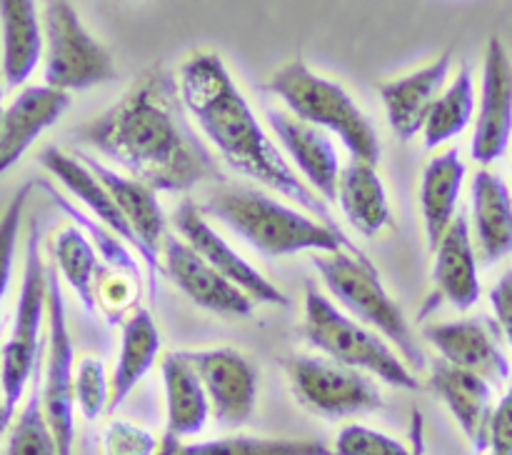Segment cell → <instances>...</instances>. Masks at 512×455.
<instances>
[{
    "mask_svg": "<svg viewBox=\"0 0 512 455\" xmlns=\"http://www.w3.org/2000/svg\"><path fill=\"white\" fill-rule=\"evenodd\" d=\"M75 140L163 193H185L223 178L213 153L195 133L178 78L163 65L138 75L110 108L75 130Z\"/></svg>",
    "mask_w": 512,
    "mask_h": 455,
    "instance_id": "6da1fadb",
    "label": "cell"
},
{
    "mask_svg": "<svg viewBox=\"0 0 512 455\" xmlns=\"http://www.w3.org/2000/svg\"><path fill=\"white\" fill-rule=\"evenodd\" d=\"M178 88L193 123L230 168L278 190L303 210L318 215L323 223L335 225L328 203L298 178L293 165L260 128L253 108L230 78L220 55L210 50L190 53L178 70Z\"/></svg>",
    "mask_w": 512,
    "mask_h": 455,
    "instance_id": "7a4b0ae2",
    "label": "cell"
},
{
    "mask_svg": "<svg viewBox=\"0 0 512 455\" xmlns=\"http://www.w3.org/2000/svg\"><path fill=\"white\" fill-rule=\"evenodd\" d=\"M200 208L208 218H218L250 248L268 258H288L305 250H358L338 225H328L313 215L288 208L263 190L215 188Z\"/></svg>",
    "mask_w": 512,
    "mask_h": 455,
    "instance_id": "3957f363",
    "label": "cell"
},
{
    "mask_svg": "<svg viewBox=\"0 0 512 455\" xmlns=\"http://www.w3.org/2000/svg\"><path fill=\"white\" fill-rule=\"evenodd\" d=\"M265 88L283 100L295 118L338 135L348 148L350 160L378 165V130L343 85L318 75L303 60H290L270 75Z\"/></svg>",
    "mask_w": 512,
    "mask_h": 455,
    "instance_id": "277c9868",
    "label": "cell"
},
{
    "mask_svg": "<svg viewBox=\"0 0 512 455\" xmlns=\"http://www.w3.org/2000/svg\"><path fill=\"white\" fill-rule=\"evenodd\" d=\"M313 265L325 288L333 293V298H338L350 318L383 335L395 350H400V358L410 370L425 368V355L418 348L403 308L390 298L380 283L375 265L360 250L315 253Z\"/></svg>",
    "mask_w": 512,
    "mask_h": 455,
    "instance_id": "5b68a950",
    "label": "cell"
},
{
    "mask_svg": "<svg viewBox=\"0 0 512 455\" xmlns=\"http://www.w3.org/2000/svg\"><path fill=\"white\" fill-rule=\"evenodd\" d=\"M303 338L345 368L375 375L393 388L418 390V378L395 353L393 345L385 343L383 335L335 308L313 283L305 285Z\"/></svg>",
    "mask_w": 512,
    "mask_h": 455,
    "instance_id": "8992f818",
    "label": "cell"
},
{
    "mask_svg": "<svg viewBox=\"0 0 512 455\" xmlns=\"http://www.w3.org/2000/svg\"><path fill=\"white\" fill-rule=\"evenodd\" d=\"M48 313V268L40 255V228L30 223L25 243L23 280L10 338L0 350V433L13 420L15 408L40 363V325Z\"/></svg>",
    "mask_w": 512,
    "mask_h": 455,
    "instance_id": "52a82bcc",
    "label": "cell"
},
{
    "mask_svg": "<svg viewBox=\"0 0 512 455\" xmlns=\"http://www.w3.org/2000/svg\"><path fill=\"white\" fill-rule=\"evenodd\" d=\"M45 85L55 90H88L115 78L113 55L88 33L78 10L53 0L43 13Z\"/></svg>",
    "mask_w": 512,
    "mask_h": 455,
    "instance_id": "ba28073f",
    "label": "cell"
},
{
    "mask_svg": "<svg viewBox=\"0 0 512 455\" xmlns=\"http://www.w3.org/2000/svg\"><path fill=\"white\" fill-rule=\"evenodd\" d=\"M283 365L298 403L320 418H353L383 405L378 383L360 370L313 355H293Z\"/></svg>",
    "mask_w": 512,
    "mask_h": 455,
    "instance_id": "9c48e42d",
    "label": "cell"
},
{
    "mask_svg": "<svg viewBox=\"0 0 512 455\" xmlns=\"http://www.w3.org/2000/svg\"><path fill=\"white\" fill-rule=\"evenodd\" d=\"M75 350L58 268H48V353L40 395L58 455H75Z\"/></svg>",
    "mask_w": 512,
    "mask_h": 455,
    "instance_id": "30bf717a",
    "label": "cell"
},
{
    "mask_svg": "<svg viewBox=\"0 0 512 455\" xmlns=\"http://www.w3.org/2000/svg\"><path fill=\"white\" fill-rule=\"evenodd\" d=\"M173 225L180 233V240L188 243L200 258L208 265H213L223 278H228L230 283L238 285L245 295H248L253 303H268V305H290V298L278 288V285L270 283L265 275H260L243 255H238V250L230 248L225 243L223 235L208 223V215L203 213L200 203L195 200H183L178 203L173 213Z\"/></svg>",
    "mask_w": 512,
    "mask_h": 455,
    "instance_id": "8fae6325",
    "label": "cell"
},
{
    "mask_svg": "<svg viewBox=\"0 0 512 455\" xmlns=\"http://www.w3.org/2000/svg\"><path fill=\"white\" fill-rule=\"evenodd\" d=\"M198 373L210 400V413L220 425L238 428L253 418L258 400V370L233 348L183 350Z\"/></svg>",
    "mask_w": 512,
    "mask_h": 455,
    "instance_id": "7c38bea8",
    "label": "cell"
},
{
    "mask_svg": "<svg viewBox=\"0 0 512 455\" xmlns=\"http://www.w3.org/2000/svg\"><path fill=\"white\" fill-rule=\"evenodd\" d=\"M78 158L93 170L95 178L108 188V193L113 195V200L118 203L120 213L128 220L130 230L138 238L140 248H143V265L145 273H148V290L153 295V300L158 298V273H160V258L163 253V243L168 238V220H165L163 208L158 203V195L153 188H148L140 180L130 178V175L115 173V170L105 168L103 163H98L90 155L78 153Z\"/></svg>",
    "mask_w": 512,
    "mask_h": 455,
    "instance_id": "4fadbf2b",
    "label": "cell"
},
{
    "mask_svg": "<svg viewBox=\"0 0 512 455\" xmlns=\"http://www.w3.org/2000/svg\"><path fill=\"white\" fill-rule=\"evenodd\" d=\"M512 138V60L498 38H490L483 63L478 120H475L470 155L488 168L508 153Z\"/></svg>",
    "mask_w": 512,
    "mask_h": 455,
    "instance_id": "5bb4252c",
    "label": "cell"
},
{
    "mask_svg": "<svg viewBox=\"0 0 512 455\" xmlns=\"http://www.w3.org/2000/svg\"><path fill=\"white\" fill-rule=\"evenodd\" d=\"M163 270L168 278L183 290L195 305L230 318H250L253 300L218 273L213 265L205 263L188 243L178 238H165L163 243Z\"/></svg>",
    "mask_w": 512,
    "mask_h": 455,
    "instance_id": "9a60e30c",
    "label": "cell"
},
{
    "mask_svg": "<svg viewBox=\"0 0 512 455\" xmlns=\"http://www.w3.org/2000/svg\"><path fill=\"white\" fill-rule=\"evenodd\" d=\"M423 335L438 350L440 360L455 368L470 370L490 385H503L510 378V363L490 320L473 318L433 323L423 330Z\"/></svg>",
    "mask_w": 512,
    "mask_h": 455,
    "instance_id": "2e32d148",
    "label": "cell"
},
{
    "mask_svg": "<svg viewBox=\"0 0 512 455\" xmlns=\"http://www.w3.org/2000/svg\"><path fill=\"white\" fill-rule=\"evenodd\" d=\"M268 123L278 135L290 163L308 180V188L318 193L325 203L338 200V180L343 170H340L338 150L325 130L275 108L268 110Z\"/></svg>",
    "mask_w": 512,
    "mask_h": 455,
    "instance_id": "e0dca14e",
    "label": "cell"
},
{
    "mask_svg": "<svg viewBox=\"0 0 512 455\" xmlns=\"http://www.w3.org/2000/svg\"><path fill=\"white\" fill-rule=\"evenodd\" d=\"M450 63H453V53L445 50L440 58L423 65L420 70L378 85L385 113H388V123L400 140L408 143L415 135L423 133L425 120H428L435 100L445 90Z\"/></svg>",
    "mask_w": 512,
    "mask_h": 455,
    "instance_id": "ac0fdd59",
    "label": "cell"
},
{
    "mask_svg": "<svg viewBox=\"0 0 512 455\" xmlns=\"http://www.w3.org/2000/svg\"><path fill=\"white\" fill-rule=\"evenodd\" d=\"M68 108L70 93L63 90L48 85H30L20 90L5 108L0 123V175L13 168L40 133L58 123Z\"/></svg>",
    "mask_w": 512,
    "mask_h": 455,
    "instance_id": "d6986e66",
    "label": "cell"
},
{
    "mask_svg": "<svg viewBox=\"0 0 512 455\" xmlns=\"http://www.w3.org/2000/svg\"><path fill=\"white\" fill-rule=\"evenodd\" d=\"M430 388L448 405L455 423L470 440L475 453L488 450L490 420H493V385L470 370L435 360L430 370Z\"/></svg>",
    "mask_w": 512,
    "mask_h": 455,
    "instance_id": "ffe728a7",
    "label": "cell"
},
{
    "mask_svg": "<svg viewBox=\"0 0 512 455\" xmlns=\"http://www.w3.org/2000/svg\"><path fill=\"white\" fill-rule=\"evenodd\" d=\"M160 373H163L165 385V435L158 453H165L205 428L210 400L183 350L165 355Z\"/></svg>",
    "mask_w": 512,
    "mask_h": 455,
    "instance_id": "44dd1931",
    "label": "cell"
},
{
    "mask_svg": "<svg viewBox=\"0 0 512 455\" xmlns=\"http://www.w3.org/2000/svg\"><path fill=\"white\" fill-rule=\"evenodd\" d=\"M38 163L43 165L45 170H50V173L68 188V193H73L75 198L93 213V218L98 220V223H103L105 228L113 230V233L118 235L120 240H125V243L140 255V260H143V248H140L138 238H135V233L130 230L128 220L120 213L118 203H115L113 195L108 193V188L95 178L93 170H90L83 160L75 158V155L63 153V150L55 148V145H50V148L40 150Z\"/></svg>",
    "mask_w": 512,
    "mask_h": 455,
    "instance_id": "7402d4cb",
    "label": "cell"
},
{
    "mask_svg": "<svg viewBox=\"0 0 512 455\" xmlns=\"http://www.w3.org/2000/svg\"><path fill=\"white\" fill-rule=\"evenodd\" d=\"M433 255V283L438 293L458 310L473 308L480 298L478 258L470 240L468 218L463 213H458Z\"/></svg>",
    "mask_w": 512,
    "mask_h": 455,
    "instance_id": "603a6c76",
    "label": "cell"
},
{
    "mask_svg": "<svg viewBox=\"0 0 512 455\" xmlns=\"http://www.w3.org/2000/svg\"><path fill=\"white\" fill-rule=\"evenodd\" d=\"M463 183L465 163L455 148L435 155L425 165L423 180H420V210H423L430 253H435L443 235L448 233L453 220L458 218V200Z\"/></svg>",
    "mask_w": 512,
    "mask_h": 455,
    "instance_id": "cb8c5ba5",
    "label": "cell"
},
{
    "mask_svg": "<svg viewBox=\"0 0 512 455\" xmlns=\"http://www.w3.org/2000/svg\"><path fill=\"white\" fill-rule=\"evenodd\" d=\"M473 225L485 265L512 255V195L505 180L488 168L473 178Z\"/></svg>",
    "mask_w": 512,
    "mask_h": 455,
    "instance_id": "d4e9b609",
    "label": "cell"
},
{
    "mask_svg": "<svg viewBox=\"0 0 512 455\" xmlns=\"http://www.w3.org/2000/svg\"><path fill=\"white\" fill-rule=\"evenodd\" d=\"M0 30H3V80L18 88L33 75L45 53L43 25L30 0H0Z\"/></svg>",
    "mask_w": 512,
    "mask_h": 455,
    "instance_id": "484cf974",
    "label": "cell"
},
{
    "mask_svg": "<svg viewBox=\"0 0 512 455\" xmlns=\"http://www.w3.org/2000/svg\"><path fill=\"white\" fill-rule=\"evenodd\" d=\"M160 350V333L148 308L138 305L123 320L120 353L110 378V410H118L128 400L135 385L145 378Z\"/></svg>",
    "mask_w": 512,
    "mask_h": 455,
    "instance_id": "4316f807",
    "label": "cell"
},
{
    "mask_svg": "<svg viewBox=\"0 0 512 455\" xmlns=\"http://www.w3.org/2000/svg\"><path fill=\"white\" fill-rule=\"evenodd\" d=\"M338 203L348 223L365 238L393 225L388 193L375 165L350 160L338 180Z\"/></svg>",
    "mask_w": 512,
    "mask_h": 455,
    "instance_id": "83f0119b",
    "label": "cell"
},
{
    "mask_svg": "<svg viewBox=\"0 0 512 455\" xmlns=\"http://www.w3.org/2000/svg\"><path fill=\"white\" fill-rule=\"evenodd\" d=\"M55 268L63 273L70 288L90 315L98 310V253L78 225H68L53 240Z\"/></svg>",
    "mask_w": 512,
    "mask_h": 455,
    "instance_id": "f1b7e54d",
    "label": "cell"
},
{
    "mask_svg": "<svg viewBox=\"0 0 512 455\" xmlns=\"http://www.w3.org/2000/svg\"><path fill=\"white\" fill-rule=\"evenodd\" d=\"M158 455H335L328 443L313 438H260V435H228V438L180 443Z\"/></svg>",
    "mask_w": 512,
    "mask_h": 455,
    "instance_id": "f546056e",
    "label": "cell"
},
{
    "mask_svg": "<svg viewBox=\"0 0 512 455\" xmlns=\"http://www.w3.org/2000/svg\"><path fill=\"white\" fill-rule=\"evenodd\" d=\"M475 113V85H473V70L468 65L458 70L453 83L440 93L435 100L433 110H430L428 120H425L423 138L425 148H440L448 140L458 138L468 123L473 120Z\"/></svg>",
    "mask_w": 512,
    "mask_h": 455,
    "instance_id": "4dcf8cb0",
    "label": "cell"
},
{
    "mask_svg": "<svg viewBox=\"0 0 512 455\" xmlns=\"http://www.w3.org/2000/svg\"><path fill=\"white\" fill-rule=\"evenodd\" d=\"M35 185H38V188H43L45 195H48V198L53 200V203L58 205L65 215H70V218H73V223L78 225L85 235H88V240L93 243L95 253L105 260V265L110 268V273L128 275L130 280L140 283V263H138V258L133 255V248H130L125 240H120L113 230H108L103 223H98L93 215L83 213V210L75 208L73 203H68V200H65L63 195L53 188V185L43 183V180H35Z\"/></svg>",
    "mask_w": 512,
    "mask_h": 455,
    "instance_id": "1f68e13d",
    "label": "cell"
},
{
    "mask_svg": "<svg viewBox=\"0 0 512 455\" xmlns=\"http://www.w3.org/2000/svg\"><path fill=\"white\" fill-rule=\"evenodd\" d=\"M5 455H58L53 430H50L48 420H45L43 395H40L38 383H35L28 403L23 405L13 428H10Z\"/></svg>",
    "mask_w": 512,
    "mask_h": 455,
    "instance_id": "d6a6232c",
    "label": "cell"
},
{
    "mask_svg": "<svg viewBox=\"0 0 512 455\" xmlns=\"http://www.w3.org/2000/svg\"><path fill=\"white\" fill-rule=\"evenodd\" d=\"M75 405L85 420H98L110 410V380L103 360L83 358L75 370Z\"/></svg>",
    "mask_w": 512,
    "mask_h": 455,
    "instance_id": "836d02e7",
    "label": "cell"
},
{
    "mask_svg": "<svg viewBox=\"0 0 512 455\" xmlns=\"http://www.w3.org/2000/svg\"><path fill=\"white\" fill-rule=\"evenodd\" d=\"M335 455H418L405 448L400 440L368 428V425H345L333 445Z\"/></svg>",
    "mask_w": 512,
    "mask_h": 455,
    "instance_id": "e575fe53",
    "label": "cell"
},
{
    "mask_svg": "<svg viewBox=\"0 0 512 455\" xmlns=\"http://www.w3.org/2000/svg\"><path fill=\"white\" fill-rule=\"evenodd\" d=\"M33 185L35 183L20 185V188L15 190L13 198H10V203L5 205L3 213H0V303H3L5 290H8L10 283V270H13L20 220H23V210L25 203H28Z\"/></svg>",
    "mask_w": 512,
    "mask_h": 455,
    "instance_id": "d590c367",
    "label": "cell"
},
{
    "mask_svg": "<svg viewBox=\"0 0 512 455\" xmlns=\"http://www.w3.org/2000/svg\"><path fill=\"white\" fill-rule=\"evenodd\" d=\"M160 443L150 430L128 420H113L103 433L105 455H158Z\"/></svg>",
    "mask_w": 512,
    "mask_h": 455,
    "instance_id": "8d00e7d4",
    "label": "cell"
},
{
    "mask_svg": "<svg viewBox=\"0 0 512 455\" xmlns=\"http://www.w3.org/2000/svg\"><path fill=\"white\" fill-rule=\"evenodd\" d=\"M488 455H512V383L493 410L488 433Z\"/></svg>",
    "mask_w": 512,
    "mask_h": 455,
    "instance_id": "74e56055",
    "label": "cell"
},
{
    "mask_svg": "<svg viewBox=\"0 0 512 455\" xmlns=\"http://www.w3.org/2000/svg\"><path fill=\"white\" fill-rule=\"evenodd\" d=\"M490 303H493L495 315H498L500 328L508 335L512 345V268L508 273H503V278L493 285V290H490Z\"/></svg>",
    "mask_w": 512,
    "mask_h": 455,
    "instance_id": "f35d334b",
    "label": "cell"
},
{
    "mask_svg": "<svg viewBox=\"0 0 512 455\" xmlns=\"http://www.w3.org/2000/svg\"><path fill=\"white\" fill-rule=\"evenodd\" d=\"M3 113H5V108H3V88H0V123H3Z\"/></svg>",
    "mask_w": 512,
    "mask_h": 455,
    "instance_id": "ab89813d",
    "label": "cell"
}]
</instances>
